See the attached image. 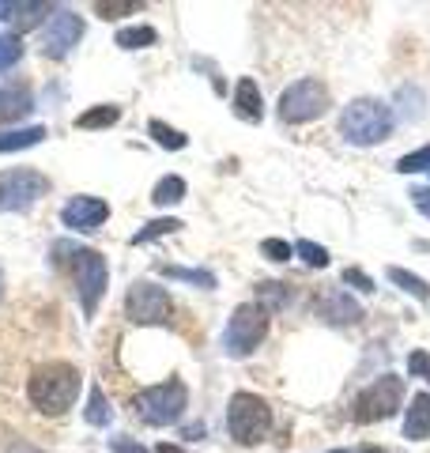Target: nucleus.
I'll return each instance as SVG.
<instances>
[{
	"mask_svg": "<svg viewBox=\"0 0 430 453\" xmlns=\"http://www.w3.org/2000/svg\"><path fill=\"white\" fill-rule=\"evenodd\" d=\"M27 396L42 416H65L80 396V371L72 363H42L27 381Z\"/></svg>",
	"mask_w": 430,
	"mask_h": 453,
	"instance_id": "1",
	"label": "nucleus"
},
{
	"mask_svg": "<svg viewBox=\"0 0 430 453\" xmlns=\"http://www.w3.org/2000/svg\"><path fill=\"white\" fill-rule=\"evenodd\" d=\"M393 125H396V110L389 103H381V98H355L340 113V136L355 148H370L389 140Z\"/></svg>",
	"mask_w": 430,
	"mask_h": 453,
	"instance_id": "2",
	"label": "nucleus"
},
{
	"mask_svg": "<svg viewBox=\"0 0 430 453\" xmlns=\"http://www.w3.org/2000/svg\"><path fill=\"white\" fill-rule=\"evenodd\" d=\"M185 404H189V389H185V381H178V378L136 393V416L148 423V427H170V423H178L185 416Z\"/></svg>",
	"mask_w": 430,
	"mask_h": 453,
	"instance_id": "3",
	"label": "nucleus"
},
{
	"mask_svg": "<svg viewBox=\"0 0 430 453\" xmlns=\"http://www.w3.org/2000/svg\"><path fill=\"white\" fill-rule=\"evenodd\" d=\"M227 431L242 446H257L272 431V408L257 393H234L227 404Z\"/></svg>",
	"mask_w": 430,
	"mask_h": 453,
	"instance_id": "4",
	"label": "nucleus"
},
{
	"mask_svg": "<svg viewBox=\"0 0 430 453\" xmlns=\"http://www.w3.org/2000/svg\"><path fill=\"white\" fill-rule=\"evenodd\" d=\"M265 336H268V314L257 303H242L223 329V351L231 359H246L261 348Z\"/></svg>",
	"mask_w": 430,
	"mask_h": 453,
	"instance_id": "5",
	"label": "nucleus"
},
{
	"mask_svg": "<svg viewBox=\"0 0 430 453\" xmlns=\"http://www.w3.org/2000/svg\"><path fill=\"white\" fill-rule=\"evenodd\" d=\"M50 193V178L31 166L0 170V211H31Z\"/></svg>",
	"mask_w": 430,
	"mask_h": 453,
	"instance_id": "6",
	"label": "nucleus"
},
{
	"mask_svg": "<svg viewBox=\"0 0 430 453\" xmlns=\"http://www.w3.org/2000/svg\"><path fill=\"white\" fill-rule=\"evenodd\" d=\"M400 404H404V381L396 374H381L355 396V423H381L396 416Z\"/></svg>",
	"mask_w": 430,
	"mask_h": 453,
	"instance_id": "7",
	"label": "nucleus"
},
{
	"mask_svg": "<svg viewBox=\"0 0 430 453\" xmlns=\"http://www.w3.org/2000/svg\"><path fill=\"white\" fill-rule=\"evenodd\" d=\"M328 110V88L321 80H298L291 83L283 95H280V118L287 125H306V121H318L321 113Z\"/></svg>",
	"mask_w": 430,
	"mask_h": 453,
	"instance_id": "8",
	"label": "nucleus"
},
{
	"mask_svg": "<svg viewBox=\"0 0 430 453\" xmlns=\"http://www.w3.org/2000/svg\"><path fill=\"white\" fill-rule=\"evenodd\" d=\"M125 314L133 325H166L170 314H174V303H170L166 288L151 280H136L125 295Z\"/></svg>",
	"mask_w": 430,
	"mask_h": 453,
	"instance_id": "9",
	"label": "nucleus"
},
{
	"mask_svg": "<svg viewBox=\"0 0 430 453\" xmlns=\"http://www.w3.org/2000/svg\"><path fill=\"white\" fill-rule=\"evenodd\" d=\"M110 283V265L98 250H76V295L83 306V318H95L98 303Z\"/></svg>",
	"mask_w": 430,
	"mask_h": 453,
	"instance_id": "10",
	"label": "nucleus"
},
{
	"mask_svg": "<svg viewBox=\"0 0 430 453\" xmlns=\"http://www.w3.org/2000/svg\"><path fill=\"white\" fill-rule=\"evenodd\" d=\"M80 38H83V19L68 8H57L46 23V31H42V53L50 61H61V57L72 53V46H80Z\"/></svg>",
	"mask_w": 430,
	"mask_h": 453,
	"instance_id": "11",
	"label": "nucleus"
},
{
	"mask_svg": "<svg viewBox=\"0 0 430 453\" xmlns=\"http://www.w3.org/2000/svg\"><path fill=\"white\" fill-rule=\"evenodd\" d=\"M106 219H110V204L103 196H72V201L61 208V223L76 234H91Z\"/></svg>",
	"mask_w": 430,
	"mask_h": 453,
	"instance_id": "12",
	"label": "nucleus"
},
{
	"mask_svg": "<svg viewBox=\"0 0 430 453\" xmlns=\"http://www.w3.org/2000/svg\"><path fill=\"white\" fill-rule=\"evenodd\" d=\"M318 318L328 325H355V321H363V306L348 291H328L318 303Z\"/></svg>",
	"mask_w": 430,
	"mask_h": 453,
	"instance_id": "13",
	"label": "nucleus"
},
{
	"mask_svg": "<svg viewBox=\"0 0 430 453\" xmlns=\"http://www.w3.org/2000/svg\"><path fill=\"white\" fill-rule=\"evenodd\" d=\"M234 113H238L242 121H250V125H257V121L265 118V98H261L257 80H250V76L238 80V88H234Z\"/></svg>",
	"mask_w": 430,
	"mask_h": 453,
	"instance_id": "14",
	"label": "nucleus"
},
{
	"mask_svg": "<svg viewBox=\"0 0 430 453\" xmlns=\"http://www.w3.org/2000/svg\"><path fill=\"white\" fill-rule=\"evenodd\" d=\"M404 438H411V442H426L430 438V393L411 396V408L404 412Z\"/></svg>",
	"mask_w": 430,
	"mask_h": 453,
	"instance_id": "15",
	"label": "nucleus"
},
{
	"mask_svg": "<svg viewBox=\"0 0 430 453\" xmlns=\"http://www.w3.org/2000/svg\"><path fill=\"white\" fill-rule=\"evenodd\" d=\"M35 110V98L27 88H0V121H19Z\"/></svg>",
	"mask_w": 430,
	"mask_h": 453,
	"instance_id": "16",
	"label": "nucleus"
},
{
	"mask_svg": "<svg viewBox=\"0 0 430 453\" xmlns=\"http://www.w3.org/2000/svg\"><path fill=\"white\" fill-rule=\"evenodd\" d=\"M291 303V283H280V280H265L257 283V306L265 310V314H280Z\"/></svg>",
	"mask_w": 430,
	"mask_h": 453,
	"instance_id": "17",
	"label": "nucleus"
},
{
	"mask_svg": "<svg viewBox=\"0 0 430 453\" xmlns=\"http://www.w3.org/2000/svg\"><path fill=\"white\" fill-rule=\"evenodd\" d=\"M42 140H46V129H42V125H27V129H8V133H0V155L35 148V144H42Z\"/></svg>",
	"mask_w": 430,
	"mask_h": 453,
	"instance_id": "18",
	"label": "nucleus"
},
{
	"mask_svg": "<svg viewBox=\"0 0 430 453\" xmlns=\"http://www.w3.org/2000/svg\"><path fill=\"white\" fill-rule=\"evenodd\" d=\"M42 16H53L50 4H0V19H12V23L19 27V31L35 27Z\"/></svg>",
	"mask_w": 430,
	"mask_h": 453,
	"instance_id": "19",
	"label": "nucleus"
},
{
	"mask_svg": "<svg viewBox=\"0 0 430 453\" xmlns=\"http://www.w3.org/2000/svg\"><path fill=\"white\" fill-rule=\"evenodd\" d=\"M121 121V106L113 103H103V106H91L88 113L76 118V129H110V125Z\"/></svg>",
	"mask_w": 430,
	"mask_h": 453,
	"instance_id": "20",
	"label": "nucleus"
},
{
	"mask_svg": "<svg viewBox=\"0 0 430 453\" xmlns=\"http://www.w3.org/2000/svg\"><path fill=\"white\" fill-rule=\"evenodd\" d=\"M389 283H396L400 291H408V295H415L419 303H430V283L423 280V276H415V273H408V268H389Z\"/></svg>",
	"mask_w": 430,
	"mask_h": 453,
	"instance_id": "21",
	"label": "nucleus"
},
{
	"mask_svg": "<svg viewBox=\"0 0 430 453\" xmlns=\"http://www.w3.org/2000/svg\"><path fill=\"white\" fill-rule=\"evenodd\" d=\"M151 201L159 204V208H170V204H181L185 201V178H178V174H166L159 186L151 189Z\"/></svg>",
	"mask_w": 430,
	"mask_h": 453,
	"instance_id": "22",
	"label": "nucleus"
},
{
	"mask_svg": "<svg viewBox=\"0 0 430 453\" xmlns=\"http://www.w3.org/2000/svg\"><path fill=\"white\" fill-rule=\"evenodd\" d=\"M396 103H400V118H408V121H419L423 113H426V95L423 88H400L396 91Z\"/></svg>",
	"mask_w": 430,
	"mask_h": 453,
	"instance_id": "23",
	"label": "nucleus"
},
{
	"mask_svg": "<svg viewBox=\"0 0 430 453\" xmlns=\"http://www.w3.org/2000/svg\"><path fill=\"white\" fill-rule=\"evenodd\" d=\"M163 276L170 280H181V283H193V288H204V291H215V276L204 273V268H181V265H163L159 268Z\"/></svg>",
	"mask_w": 430,
	"mask_h": 453,
	"instance_id": "24",
	"label": "nucleus"
},
{
	"mask_svg": "<svg viewBox=\"0 0 430 453\" xmlns=\"http://www.w3.org/2000/svg\"><path fill=\"white\" fill-rule=\"evenodd\" d=\"M118 42L121 50H148L159 42V35H155V27H125V31H118Z\"/></svg>",
	"mask_w": 430,
	"mask_h": 453,
	"instance_id": "25",
	"label": "nucleus"
},
{
	"mask_svg": "<svg viewBox=\"0 0 430 453\" xmlns=\"http://www.w3.org/2000/svg\"><path fill=\"white\" fill-rule=\"evenodd\" d=\"M148 133H151V140H155V144H159V148H166V151H181L185 144H189V136H185V133H178V129H170L166 121H151V125H148Z\"/></svg>",
	"mask_w": 430,
	"mask_h": 453,
	"instance_id": "26",
	"label": "nucleus"
},
{
	"mask_svg": "<svg viewBox=\"0 0 430 453\" xmlns=\"http://www.w3.org/2000/svg\"><path fill=\"white\" fill-rule=\"evenodd\" d=\"M174 231H181V219H151L143 231L133 234V246H148V242H155V238H166Z\"/></svg>",
	"mask_w": 430,
	"mask_h": 453,
	"instance_id": "27",
	"label": "nucleus"
},
{
	"mask_svg": "<svg viewBox=\"0 0 430 453\" xmlns=\"http://www.w3.org/2000/svg\"><path fill=\"white\" fill-rule=\"evenodd\" d=\"M83 416H88L91 427H106V423L113 419V408L106 404V396H103V389H98V386H91V396H88V412H83Z\"/></svg>",
	"mask_w": 430,
	"mask_h": 453,
	"instance_id": "28",
	"label": "nucleus"
},
{
	"mask_svg": "<svg viewBox=\"0 0 430 453\" xmlns=\"http://www.w3.org/2000/svg\"><path fill=\"white\" fill-rule=\"evenodd\" d=\"M23 57V38L19 35H0V73L12 65H19Z\"/></svg>",
	"mask_w": 430,
	"mask_h": 453,
	"instance_id": "29",
	"label": "nucleus"
},
{
	"mask_svg": "<svg viewBox=\"0 0 430 453\" xmlns=\"http://www.w3.org/2000/svg\"><path fill=\"white\" fill-rule=\"evenodd\" d=\"M295 257H303V265H310V268H325L328 265V250L325 246H318V242H298L295 246Z\"/></svg>",
	"mask_w": 430,
	"mask_h": 453,
	"instance_id": "30",
	"label": "nucleus"
},
{
	"mask_svg": "<svg viewBox=\"0 0 430 453\" xmlns=\"http://www.w3.org/2000/svg\"><path fill=\"white\" fill-rule=\"evenodd\" d=\"M396 170L400 174H419V170H430V144L419 148V151H408L404 159L396 163Z\"/></svg>",
	"mask_w": 430,
	"mask_h": 453,
	"instance_id": "31",
	"label": "nucleus"
},
{
	"mask_svg": "<svg viewBox=\"0 0 430 453\" xmlns=\"http://www.w3.org/2000/svg\"><path fill=\"white\" fill-rule=\"evenodd\" d=\"M95 12L103 19H121V16H133V12H140L136 0H110V4H95Z\"/></svg>",
	"mask_w": 430,
	"mask_h": 453,
	"instance_id": "32",
	"label": "nucleus"
},
{
	"mask_svg": "<svg viewBox=\"0 0 430 453\" xmlns=\"http://www.w3.org/2000/svg\"><path fill=\"white\" fill-rule=\"evenodd\" d=\"M261 253H265V257L268 261H291V242H283V238H265V242H261Z\"/></svg>",
	"mask_w": 430,
	"mask_h": 453,
	"instance_id": "33",
	"label": "nucleus"
},
{
	"mask_svg": "<svg viewBox=\"0 0 430 453\" xmlns=\"http://www.w3.org/2000/svg\"><path fill=\"white\" fill-rule=\"evenodd\" d=\"M408 371L415 378H426L430 381V356H426V351H411V356H408Z\"/></svg>",
	"mask_w": 430,
	"mask_h": 453,
	"instance_id": "34",
	"label": "nucleus"
},
{
	"mask_svg": "<svg viewBox=\"0 0 430 453\" xmlns=\"http://www.w3.org/2000/svg\"><path fill=\"white\" fill-rule=\"evenodd\" d=\"M408 196H411V208L419 211V216H426V219H430V186H415Z\"/></svg>",
	"mask_w": 430,
	"mask_h": 453,
	"instance_id": "35",
	"label": "nucleus"
},
{
	"mask_svg": "<svg viewBox=\"0 0 430 453\" xmlns=\"http://www.w3.org/2000/svg\"><path fill=\"white\" fill-rule=\"evenodd\" d=\"M343 283H355L358 291H374V280H370L363 268H343Z\"/></svg>",
	"mask_w": 430,
	"mask_h": 453,
	"instance_id": "36",
	"label": "nucleus"
},
{
	"mask_svg": "<svg viewBox=\"0 0 430 453\" xmlns=\"http://www.w3.org/2000/svg\"><path fill=\"white\" fill-rule=\"evenodd\" d=\"M110 449L113 453H148V449H143V442H136V438H110Z\"/></svg>",
	"mask_w": 430,
	"mask_h": 453,
	"instance_id": "37",
	"label": "nucleus"
},
{
	"mask_svg": "<svg viewBox=\"0 0 430 453\" xmlns=\"http://www.w3.org/2000/svg\"><path fill=\"white\" fill-rule=\"evenodd\" d=\"M185 438H204V423H193V427H185Z\"/></svg>",
	"mask_w": 430,
	"mask_h": 453,
	"instance_id": "38",
	"label": "nucleus"
},
{
	"mask_svg": "<svg viewBox=\"0 0 430 453\" xmlns=\"http://www.w3.org/2000/svg\"><path fill=\"white\" fill-rule=\"evenodd\" d=\"M155 453H181V446H170V442H163V446L155 449Z\"/></svg>",
	"mask_w": 430,
	"mask_h": 453,
	"instance_id": "39",
	"label": "nucleus"
},
{
	"mask_svg": "<svg viewBox=\"0 0 430 453\" xmlns=\"http://www.w3.org/2000/svg\"><path fill=\"white\" fill-rule=\"evenodd\" d=\"M358 453H385V449H378V446H366V449H358Z\"/></svg>",
	"mask_w": 430,
	"mask_h": 453,
	"instance_id": "40",
	"label": "nucleus"
},
{
	"mask_svg": "<svg viewBox=\"0 0 430 453\" xmlns=\"http://www.w3.org/2000/svg\"><path fill=\"white\" fill-rule=\"evenodd\" d=\"M0 299H4V273H0Z\"/></svg>",
	"mask_w": 430,
	"mask_h": 453,
	"instance_id": "41",
	"label": "nucleus"
},
{
	"mask_svg": "<svg viewBox=\"0 0 430 453\" xmlns=\"http://www.w3.org/2000/svg\"><path fill=\"white\" fill-rule=\"evenodd\" d=\"M333 453H351V449H333Z\"/></svg>",
	"mask_w": 430,
	"mask_h": 453,
	"instance_id": "42",
	"label": "nucleus"
}]
</instances>
